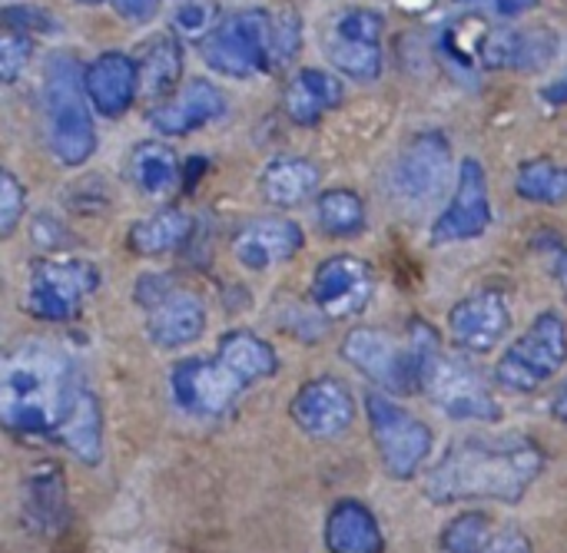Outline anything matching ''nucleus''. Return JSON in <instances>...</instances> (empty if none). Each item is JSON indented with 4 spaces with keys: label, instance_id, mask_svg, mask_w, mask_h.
<instances>
[{
    "label": "nucleus",
    "instance_id": "f257e3e1",
    "mask_svg": "<svg viewBox=\"0 0 567 553\" xmlns=\"http://www.w3.org/2000/svg\"><path fill=\"white\" fill-rule=\"evenodd\" d=\"M545 471V451L528 435H472L432 465L425 498L432 504L498 501L518 504Z\"/></svg>",
    "mask_w": 567,
    "mask_h": 553
},
{
    "label": "nucleus",
    "instance_id": "f03ea898",
    "mask_svg": "<svg viewBox=\"0 0 567 553\" xmlns=\"http://www.w3.org/2000/svg\"><path fill=\"white\" fill-rule=\"evenodd\" d=\"M80 388L70 355L47 338H27L0 365V421L17 438H53Z\"/></svg>",
    "mask_w": 567,
    "mask_h": 553
},
{
    "label": "nucleus",
    "instance_id": "7ed1b4c3",
    "mask_svg": "<svg viewBox=\"0 0 567 553\" xmlns=\"http://www.w3.org/2000/svg\"><path fill=\"white\" fill-rule=\"evenodd\" d=\"M405 348L419 378V392L449 418L455 421H502V405L478 368L462 358L449 355L442 335L425 319H412L405 325Z\"/></svg>",
    "mask_w": 567,
    "mask_h": 553
},
{
    "label": "nucleus",
    "instance_id": "20e7f679",
    "mask_svg": "<svg viewBox=\"0 0 567 553\" xmlns=\"http://www.w3.org/2000/svg\"><path fill=\"white\" fill-rule=\"evenodd\" d=\"M83 76L70 56H53L47 63L43 83V113H47V139L53 156L63 166H83L96 149L93 116L83 100Z\"/></svg>",
    "mask_w": 567,
    "mask_h": 553
},
{
    "label": "nucleus",
    "instance_id": "39448f33",
    "mask_svg": "<svg viewBox=\"0 0 567 553\" xmlns=\"http://www.w3.org/2000/svg\"><path fill=\"white\" fill-rule=\"evenodd\" d=\"M567 365V322L555 312H542L525 335L505 348V355L495 365L498 385L518 395H532L545 388Z\"/></svg>",
    "mask_w": 567,
    "mask_h": 553
},
{
    "label": "nucleus",
    "instance_id": "423d86ee",
    "mask_svg": "<svg viewBox=\"0 0 567 553\" xmlns=\"http://www.w3.org/2000/svg\"><path fill=\"white\" fill-rule=\"evenodd\" d=\"M369 435L392 481H412L432 455V428L382 392L365 395Z\"/></svg>",
    "mask_w": 567,
    "mask_h": 553
},
{
    "label": "nucleus",
    "instance_id": "0eeeda50",
    "mask_svg": "<svg viewBox=\"0 0 567 553\" xmlns=\"http://www.w3.org/2000/svg\"><path fill=\"white\" fill-rule=\"evenodd\" d=\"M203 60L216 73L236 80L272 66V13L243 10L219 20L216 30L203 40Z\"/></svg>",
    "mask_w": 567,
    "mask_h": 553
},
{
    "label": "nucleus",
    "instance_id": "6e6552de",
    "mask_svg": "<svg viewBox=\"0 0 567 553\" xmlns=\"http://www.w3.org/2000/svg\"><path fill=\"white\" fill-rule=\"evenodd\" d=\"M100 289V272L93 262H37L30 269L23 309L40 322H70L83 302Z\"/></svg>",
    "mask_w": 567,
    "mask_h": 553
},
{
    "label": "nucleus",
    "instance_id": "1a4fd4ad",
    "mask_svg": "<svg viewBox=\"0 0 567 553\" xmlns=\"http://www.w3.org/2000/svg\"><path fill=\"white\" fill-rule=\"evenodd\" d=\"M452 179V143L442 133H419L392 166V192L409 209L432 206Z\"/></svg>",
    "mask_w": 567,
    "mask_h": 553
},
{
    "label": "nucleus",
    "instance_id": "9d476101",
    "mask_svg": "<svg viewBox=\"0 0 567 553\" xmlns=\"http://www.w3.org/2000/svg\"><path fill=\"white\" fill-rule=\"evenodd\" d=\"M342 358L362 372L369 382H375L379 388L392 392V395H415L419 392V378L405 348V338L395 342L385 328H369L359 325L342 338Z\"/></svg>",
    "mask_w": 567,
    "mask_h": 553
},
{
    "label": "nucleus",
    "instance_id": "9b49d317",
    "mask_svg": "<svg viewBox=\"0 0 567 553\" xmlns=\"http://www.w3.org/2000/svg\"><path fill=\"white\" fill-rule=\"evenodd\" d=\"M169 392L176 398V405L193 415V418H219L226 415L236 398L246 392L229 372L226 365L213 355H196L186 362H176L169 372Z\"/></svg>",
    "mask_w": 567,
    "mask_h": 553
},
{
    "label": "nucleus",
    "instance_id": "f8f14e48",
    "mask_svg": "<svg viewBox=\"0 0 567 553\" xmlns=\"http://www.w3.org/2000/svg\"><path fill=\"white\" fill-rule=\"evenodd\" d=\"M289 415L296 428L316 441H332L346 435L355 421V398L352 388L336 375H316L302 382L292 395Z\"/></svg>",
    "mask_w": 567,
    "mask_h": 553
},
{
    "label": "nucleus",
    "instance_id": "ddd939ff",
    "mask_svg": "<svg viewBox=\"0 0 567 553\" xmlns=\"http://www.w3.org/2000/svg\"><path fill=\"white\" fill-rule=\"evenodd\" d=\"M512 328V305L502 292L485 289L465 295L449 312V335L452 345L465 355H488L495 352Z\"/></svg>",
    "mask_w": 567,
    "mask_h": 553
},
{
    "label": "nucleus",
    "instance_id": "4468645a",
    "mask_svg": "<svg viewBox=\"0 0 567 553\" xmlns=\"http://www.w3.org/2000/svg\"><path fill=\"white\" fill-rule=\"evenodd\" d=\"M492 226V199H488V179L478 159H462L458 169V186L445 212L432 226V242L449 246V242H468L478 239Z\"/></svg>",
    "mask_w": 567,
    "mask_h": 553
},
{
    "label": "nucleus",
    "instance_id": "2eb2a0df",
    "mask_svg": "<svg viewBox=\"0 0 567 553\" xmlns=\"http://www.w3.org/2000/svg\"><path fill=\"white\" fill-rule=\"evenodd\" d=\"M312 302L326 319H355L372 302V269L355 255H332L312 275Z\"/></svg>",
    "mask_w": 567,
    "mask_h": 553
},
{
    "label": "nucleus",
    "instance_id": "dca6fc26",
    "mask_svg": "<svg viewBox=\"0 0 567 553\" xmlns=\"http://www.w3.org/2000/svg\"><path fill=\"white\" fill-rule=\"evenodd\" d=\"M302 242H306V236H302L299 222L282 219V216H266V219L246 222L236 232L233 255L249 272H266V269H276V265L289 262L292 255H299Z\"/></svg>",
    "mask_w": 567,
    "mask_h": 553
},
{
    "label": "nucleus",
    "instance_id": "f3484780",
    "mask_svg": "<svg viewBox=\"0 0 567 553\" xmlns=\"http://www.w3.org/2000/svg\"><path fill=\"white\" fill-rule=\"evenodd\" d=\"M226 103L229 100L216 83L189 80L150 113V123H153V129H159L166 136H186V133L219 119L226 113Z\"/></svg>",
    "mask_w": 567,
    "mask_h": 553
},
{
    "label": "nucleus",
    "instance_id": "a211bd4d",
    "mask_svg": "<svg viewBox=\"0 0 567 553\" xmlns=\"http://www.w3.org/2000/svg\"><path fill=\"white\" fill-rule=\"evenodd\" d=\"M146 312H150L146 335L156 348H183V345H193L206 332V305L189 289L166 292Z\"/></svg>",
    "mask_w": 567,
    "mask_h": 553
},
{
    "label": "nucleus",
    "instance_id": "6ab92c4d",
    "mask_svg": "<svg viewBox=\"0 0 567 553\" xmlns=\"http://www.w3.org/2000/svg\"><path fill=\"white\" fill-rule=\"evenodd\" d=\"M83 90L103 116L126 113L133 96L140 93L136 60H130L126 53H116V50L100 53L83 73Z\"/></svg>",
    "mask_w": 567,
    "mask_h": 553
},
{
    "label": "nucleus",
    "instance_id": "aec40b11",
    "mask_svg": "<svg viewBox=\"0 0 567 553\" xmlns=\"http://www.w3.org/2000/svg\"><path fill=\"white\" fill-rule=\"evenodd\" d=\"M326 551L329 553H382L385 538L379 528V518L369 504L355 498H342L326 514Z\"/></svg>",
    "mask_w": 567,
    "mask_h": 553
},
{
    "label": "nucleus",
    "instance_id": "412c9836",
    "mask_svg": "<svg viewBox=\"0 0 567 553\" xmlns=\"http://www.w3.org/2000/svg\"><path fill=\"white\" fill-rule=\"evenodd\" d=\"M53 441L60 448H66L76 461L100 465V458H103V408H100V398L93 395V388H86L83 382H80Z\"/></svg>",
    "mask_w": 567,
    "mask_h": 553
},
{
    "label": "nucleus",
    "instance_id": "4be33fe9",
    "mask_svg": "<svg viewBox=\"0 0 567 553\" xmlns=\"http://www.w3.org/2000/svg\"><path fill=\"white\" fill-rule=\"evenodd\" d=\"M216 358L226 365V372L243 385V388H252L266 378H272L279 372V355L276 348L259 338L256 332L249 328H233L219 338L216 345Z\"/></svg>",
    "mask_w": 567,
    "mask_h": 553
},
{
    "label": "nucleus",
    "instance_id": "5701e85b",
    "mask_svg": "<svg viewBox=\"0 0 567 553\" xmlns=\"http://www.w3.org/2000/svg\"><path fill=\"white\" fill-rule=\"evenodd\" d=\"M342 103V83L326 70H299L286 86V113L299 126H316Z\"/></svg>",
    "mask_w": 567,
    "mask_h": 553
},
{
    "label": "nucleus",
    "instance_id": "b1692460",
    "mask_svg": "<svg viewBox=\"0 0 567 553\" xmlns=\"http://www.w3.org/2000/svg\"><path fill=\"white\" fill-rule=\"evenodd\" d=\"M23 518L40 534H56L66 521V488L63 471L56 465H40L27 478V501Z\"/></svg>",
    "mask_w": 567,
    "mask_h": 553
},
{
    "label": "nucleus",
    "instance_id": "393cba45",
    "mask_svg": "<svg viewBox=\"0 0 567 553\" xmlns=\"http://www.w3.org/2000/svg\"><path fill=\"white\" fill-rule=\"evenodd\" d=\"M319 166L299 156H286V159H272L259 179L266 202H272L276 209H292L302 206L306 199H312L319 192Z\"/></svg>",
    "mask_w": 567,
    "mask_h": 553
},
{
    "label": "nucleus",
    "instance_id": "a878e982",
    "mask_svg": "<svg viewBox=\"0 0 567 553\" xmlns=\"http://www.w3.org/2000/svg\"><path fill=\"white\" fill-rule=\"evenodd\" d=\"M130 179L143 196L166 199L179 186V159L166 143L146 139L130 153Z\"/></svg>",
    "mask_w": 567,
    "mask_h": 553
},
{
    "label": "nucleus",
    "instance_id": "bb28decb",
    "mask_svg": "<svg viewBox=\"0 0 567 553\" xmlns=\"http://www.w3.org/2000/svg\"><path fill=\"white\" fill-rule=\"evenodd\" d=\"M478 56L485 66H518V70H542L551 56V43L545 36H528L515 30H488Z\"/></svg>",
    "mask_w": 567,
    "mask_h": 553
},
{
    "label": "nucleus",
    "instance_id": "cd10ccee",
    "mask_svg": "<svg viewBox=\"0 0 567 553\" xmlns=\"http://www.w3.org/2000/svg\"><path fill=\"white\" fill-rule=\"evenodd\" d=\"M189 236H193V216L183 209H163V212H153L140 222H133L126 242L136 255L153 259V255H166V252L179 249Z\"/></svg>",
    "mask_w": 567,
    "mask_h": 553
},
{
    "label": "nucleus",
    "instance_id": "c85d7f7f",
    "mask_svg": "<svg viewBox=\"0 0 567 553\" xmlns=\"http://www.w3.org/2000/svg\"><path fill=\"white\" fill-rule=\"evenodd\" d=\"M143 56L136 60V73H140V93L146 100H159L176 86L179 73H183V53L179 43L169 33L153 36L150 43H143L140 50Z\"/></svg>",
    "mask_w": 567,
    "mask_h": 553
},
{
    "label": "nucleus",
    "instance_id": "c756f323",
    "mask_svg": "<svg viewBox=\"0 0 567 553\" xmlns=\"http://www.w3.org/2000/svg\"><path fill=\"white\" fill-rule=\"evenodd\" d=\"M515 189L528 202H542V206L567 202V166H558L551 159H532L518 169Z\"/></svg>",
    "mask_w": 567,
    "mask_h": 553
},
{
    "label": "nucleus",
    "instance_id": "7c9ffc66",
    "mask_svg": "<svg viewBox=\"0 0 567 553\" xmlns=\"http://www.w3.org/2000/svg\"><path fill=\"white\" fill-rule=\"evenodd\" d=\"M495 524L488 514L482 511H462L455 514L445 528H442V538H439V547L442 553H485L495 541Z\"/></svg>",
    "mask_w": 567,
    "mask_h": 553
},
{
    "label": "nucleus",
    "instance_id": "2f4dec72",
    "mask_svg": "<svg viewBox=\"0 0 567 553\" xmlns=\"http://www.w3.org/2000/svg\"><path fill=\"white\" fill-rule=\"evenodd\" d=\"M319 229L329 236H355L365 226V206L352 189H329L319 196Z\"/></svg>",
    "mask_w": 567,
    "mask_h": 553
},
{
    "label": "nucleus",
    "instance_id": "473e14b6",
    "mask_svg": "<svg viewBox=\"0 0 567 553\" xmlns=\"http://www.w3.org/2000/svg\"><path fill=\"white\" fill-rule=\"evenodd\" d=\"M329 56H332L336 70L346 73V76H352V80H375L382 73V50H379V43L332 36Z\"/></svg>",
    "mask_w": 567,
    "mask_h": 553
},
{
    "label": "nucleus",
    "instance_id": "72a5a7b5",
    "mask_svg": "<svg viewBox=\"0 0 567 553\" xmlns=\"http://www.w3.org/2000/svg\"><path fill=\"white\" fill-rule=\"evenodd\" d=\"M302 43V30H299V13L296 10H282L272 17V66L286 63L299 53Z\"/></svg>",
    "mask_w": 567,
    "mask_h": 553
},
{
    "label": "nucleus",
    "instance_id": "f704fd0d",
    "mask_svg": "<svg viewBox=\"0 0 567 553\" xmlns=\"http://www.w3.org/2000/svg\"><path fill=\"white\" fill-rule=\"evenodd\" d=\"M30 50H33V43L27 33H17V30L3 33V40H0V76H3V83L20 80V73L30 63Z\"/></svg>",
    "mask_w": 567,
    "mask_h": 553
},
{
    "label": "nucleus",
    "instance_id": "c9c22d12",
    "mask_svg": "<svg viewBox=\"0 0 567 553\" xmlns=\"http://www.w3.org/2000/svg\"><path fill=\"white\" fill-rule=\"evenodd\" d=\"M23 209H27V196H23V186L17 182L13 173H0V236L10 239L17 222L23 219Z\"/></svg>",
    "mask_w": 567,
    "mask_h": 553
},
{
    "label": "nucleus",
    "instance_id": "e433bc0d",
    "mask_svg": "<svg viewBox=\"0 0 567 553\" xmlns=\"http://www.w3.org/2000/svg\"><path fill=\"white\" fill-rule=\"evenodd\" d=\"M382 27H385L382 13H375V10H349V13H342V17H339V23H336V36L362 40V43H379Z\"/></svg>",
    "mask_w": 567,
    "mask_h": 553
},
{
    "label": "nucleus",
    "instance_id": "4c0bfd02",
    "mask_svg": "<svg viewBox=\"0 0 567 553\" xmlns=\"http://www.w3.org/2000/svg\"><path fill=\"white\" fill-rule=\"evenodd\" d=\"M3 23H7V30H17V33L20 30L23 33H50V30H56V20L50 13L37 10V7H7Z\"/></svg>",
    "mask_w": 567,
    "mask_h": 553
},
{
    "label": "nucleus",
    "instance_id": "58836bf2",
    "mask_svg": "<svg viewBox=\"0 0 567 553\" xmlns=\"http://www.w3.org/2000/svg\"><path fill=\"white\" fill-rule=\"evenodd\" d=\"M176 30L186 33V36H209L216 27H213V10L203 7V3H186L179 13H176Z\"/></svg>",
    "mask_w": 567,
    "mask_h": 553
},
{
    "label": "nucleus",
    "instance_id": "ea45409f",
    "mask_svg": "<svg viewBox=\"0 0 567 553\" xmlns=\"http://www.w3.org/2000/svg\"><path fill=\"white\" fill-rule=\"evenodd\" d=\"M113 10H116L123 20H130V23H146V20L156 17L159 0H113Z\"/></svg>",
    "mask_w": 567,
    "mask_h": 553
},
{
    "label": "nucleus",
    "instance_id": "a19ab883",
    "mask_svg": "<svg viewBox=\"0 0 567 553\" xmlns=\"http://www.w3.org/2000/svg\"><path fill=\"white\" fill-rule=\"evenodd\" d=\"M485 553H535L532 551V541L522 534V531H505L492 541V547Z\"/></svg>",
    "mask_w": 567,
    "mask_h": 553
},
{
    "label": "nucleus",
    "instance_id": "79ce46f5",
    "mask_svg": "<svg viewBox=\"0 0 567 553\" xmlns=\"http://www.w3.org/2000/svg\"><path fill=\"white\" fill-rule=\"evenodd\" d=\"M551 415H555L561 425H567V382L558 388V395L551 398Z\"/></svg>",
    "mask_w": 567,
    "mask_h": 553
},
{
    "label": "nucleus",
    "instance_id": "37998d69",
    "mask_svg": "<svg viewBox=\"0 0 567 553\" xmlns=\"http://www.w3.org/2000/svg\"><path fill=\"white\" fill-rule=\"evenodd\" d=\"M538 0H498V10L505 13V17H515V13H522V10H528V7H535Z\"/></svg>",
    "mask_w": 567,
    "mask_h": 553
},
{
    "label": "nucleus",
    "instance_id": "c03bdc74",
    "mask_svg": "<svg viewBox=\"0 0 567 553\" xmlns=\"http://www.w3.org/2000/svg\"><path fill=\"white\" fill-rule=\"evenodd\" d=\"M555 275H558V282H561V292H565L567 299V252L558 255V262H555Z\"/></svg>",
    "mask_w": 567,
    "mask_h": 553
},
{
    "label": "nucleus",
    "instance_id": "a18cd8bd",
    "mask_svg": "<svg viewBox=\"0 0 567 553\" xmlns=\"http://www.w3.org/2000/svg\"><path fill=\"white\" fill-rule=\"evenodd\" d=\"M80 3H103V0H80Z\"/></svg>",
    "mask_w": 567,
    "mask_h": 553
},
{
    "label": "nucleus",
    "instance_id": "49530a36",
    "mask_svg": "<svg viewBox=\"0 0 567 553\" xmlns=\"http://www.w3.org/2000/svg\"><path fill=\"white\" fill-rule=\"evenodd\" d=\"M462 3H472V0H462Z\"/></svg>",
    "mask_w": 567,
    "mask_h": 553
}]
</instances>
